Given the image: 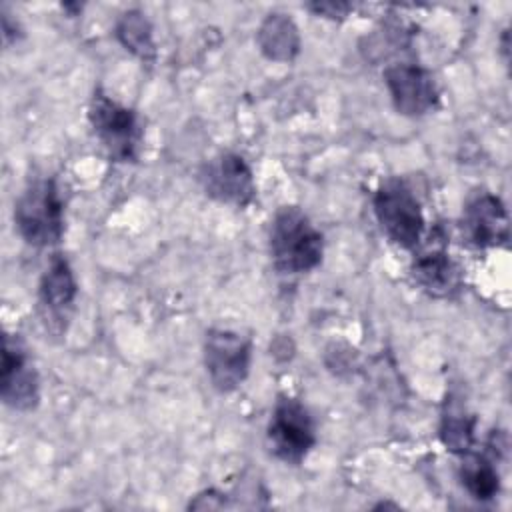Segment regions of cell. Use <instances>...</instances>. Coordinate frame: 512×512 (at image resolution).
<instances>
[{"instance_id": "obj_1", "label": "cell", "mask_w": 512, "mask_h": 512, "mask_svg": "<svg viewBox=\"0 0 512 512\" xmlns=\"http://www.w3.org/2000/svg\"><path fill=\"white\" fill-rule=\"evenodd\" d=\"M324 238L296 206H282L270 226V256L280 274H304L322 262Z\"/></svg>"}, {"instance_id": "obj_15", "label": "cell", "mask_w": 512, "mask_h": 512, "mask_svg": "<svg viewBox=\"0 0 512 512\" xmlns=\"http://www.w3.org/2000/svg\"><path fill=\"white\" fill-rule=\"evenodd\" d=\"M118 42L140 60L156 58V44L152 36V24L140 10H126L116 22Z\"/></svg>"}, {"instance_id": "obj_16", "label": "cell", "mask_w": 512, "mask_h": 512, "mask_svg": "<svg viewBox=\"0 0 512 512\" xmlns=\"http://www.w3.org/2000/svg\"><path fill=\"white\" fill-rule=\"evenodd\" d=\"M440 438L454 454H466L474 442V418L458 404H450L442 416Z\"/></svg>"}, {"instance_id": "obj_13", "label": "cell", "mask_w": 512, "mask_h": 512, "mask_svg": "<svg viewBox=\"0 0 512 512\" xmlns=\"http://www.w3.org/2000/svg\"><path fill=\"white\" fill-rule=\"evenodd\" d=\"M256 42L260 52L274 62H292L300 52V34L292 18L274 12L264 18L258 28Z\"/></svg>"}, {"instance_id": "obj_14", "label": "cell", "mask_w": 512, "mask_h": 512, "mask_svg": "<svg viewBox=\"0 0 512 512\" xmlns=\"http://www.w3.org/2000/svg\"><path fill=\"white\" fill-rule=\"evenodd\" d=\"M460 482L476 500H492L500 492V474L496 466L482 454L466 452L460 464Z\"/></svg>"}, {"instance_id": "obj_10", "label": "cell", "mask_w": 512, "mask_h": 512, "mask_svg": "<svg viewBox=\"0 0 512 512\" xmlns=\"http://www.w3.org/2000/svg\"><path fill=\"white\" fill-rule=\"evenodd\" d=\"M462 230L476 248L504 246L510 238L506 206L492 192L472 194L462 210Z\"/></svg>"}, {"instance_id": "obj_2", "label": "cell", "mask_w": 512, "mask_h": 512, "mask_svg": "<svg viewBox=\"0 0 512 512\" xmlns=\"http://www.w3.org/2000/svg\"><path fill=\"white\" fill-rule=\"evenodd\" d=\"M20 236L36 248L56 244L64 234V202L52 178L34 180L14 206Z\"/></svg>"}, {"instance_id": "obj_6", "label": "cell", "mask_w": 512, "mask_h": 512, "mask_svg": "<svg viewBox=\"0 0 512 512\" xmlns=\"http://www.w3.org/2000/svg\"><path fill=\"white\" fill-rule=\"evenodd\" d=\"M252 346L242 334L228 328H212L204 338V366L218 392L236 390L250 372Z\"/></svg>"}, {"instance_id": "obj_8", "label": "cell", "mask_w": 512, "mask_h": 512, "mask_svg": "<svg viewBox=\"0 0 512 512\" xmlns=\"http://www.w3.org/2000/svg\"><path fill=\"white\" fill-rule=\"evenodd\" d=\"M202 184L210 198L232 204L248 206L256 196V184L246 160L234 152L214 156L202 170Z\"/></svg>"}, {"instance_id": "obj_3", "label": "cell", "mask_w": 512, "mask_h": 512, "mask_svg": "<svg viewBox=\"0 0 512 512\" xmlns=\"http://www.w3.org/2000/svg\"><path fill=\"white\" fill-rule=\"evenodd\" d=\"M374 214L386 236L402 246L416 248L424 232V214L412 188L398 180H386L374 194Z\"/></svg>"}, {"instance_id": "obj_12", "label": "cell", "mask_w": 512, "mask_h": 512, "mask_svg": "<svg viewBox=\"0 0 512 512\" xmlns=\"http://www.w3.org/2000/svg\"><path fill=\"white\" fill-rule=\"evenodd\" d=\"M412 274L428 294L438 298L450 296L460 286L458 266L446 254L444 244L438 242L434 236L430 238L428 246L416 256L412 264Z\"/></svg>"}, {"instance_id": "obj_5", "label": "cell", "mask_w": 512, "mask_h": 512, "mask_svg": "<svg viewBox=\"0 0 512 512\" xmlns=\"http://www.w3.org/2000/svg\"><path fill=\"white\" fill-rule=\"evenodd\" d=\"M272 454L286 464H300L316 444L314 422L302 402L278 398L266 432Z\"/></svg>"}, {"instance_id": "obj_11", "label": "cell", "mask_w": 512, "mask_h": 512, "mask_svg": "<svg viewBox=\"0 0 512 512\" xmlns=\"http://www.w3.org/2000/svg\"><path fill=\"white\" fill-rule=\"evenodd\" d=\"M78 294V284L72 272L70 262L62 254H54L48 268L42 274L38 296H40V310L44 322L50 326L56 322L58 330L62 332L64 322L68 318V310L72 308Z\"/></svg>"}, {"instance_id": "obj_7", "label": "cell", "mask_w": 512, "mask_h": 512, "mask_svg": "<svg viewBox=\"0 0 512 512\" xmlns=\"http://www.w3.org/2000/svg\"><path fill=\"white\" fill-rule=\"evenodd\" d=\"M384 82L396 110L404 116H422L438 106L440 92L432 74L412 62H398L384 70Z\"/></svg>"}, {"instance_id": "obj_4", "label": "cell", "mask_w": 512, "mask_h": 512, "mask_svg": "<svg viewBox=\"0 0 512 512\" xmlns=\"http://www.w3.org/2000/svg\"><path fill=\"white\" fill-rule=\"evenodd\" d=\"M88 120L112 160H136L142 130L134 110L122 106L102 90H96L88 106Z\"/></svg>"}, {"instance_id": "obj_9", "label": "cell", "mask_w": 512, "mask_h": 512, "mask_svg": "<svg viewBox=\"0 0 512 512\" xmlns=\"http://www.w3.org/2000/svg\"><path fill=\"white\" fill-rule=\"evenodd\" d=\"M0 396L4 404L12 406L14 410H30L38 404L40 398V380L28 350L18 338H12L10 334L4 336L2 348Z\"/></svg>"}, {"instance_id": "obj_17", "label": "cell", "mask_w": 512, "mask_h": 512, "mask_svg": "<svg viewBox=\"0 0 512 512\" xmlns=\"http://www.w3.org/2000/svg\"><path fill=\"white\" fill-rule=\"evenodd\" d=\"M308 8H310V10H314L316 14L326 16V18H342V16H346V14L352 10V6H350V4H334V2H326V4H310Z\"/></svg>"}]
</instances>
